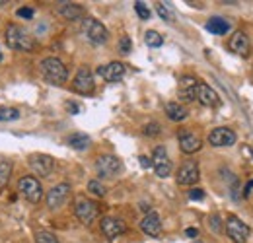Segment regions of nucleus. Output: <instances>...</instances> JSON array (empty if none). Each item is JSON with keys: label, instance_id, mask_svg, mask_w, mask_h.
<instances>
[{"label": "nucleus", "instance_id": "nucleus-3", "mask_svg": "<svg viewBox=\"0 0 253 243\" xmlns=\"http://www.w3.org/2000/svg\"><path fill=\"white\" fill-rule=\"evenodd\" d=\"M121 169H123V162L113 154H105V156H99L95 160V171L103 179L115 177L117 173H121Z\"/></svg>", "mask_w": 253, "mask_h": 243}, {"label": "nucleus", "instance_id": "nucleus-15", "mask_svg": "<svg viewBox=\"0 0 253 243\" xmlns=\"http://www.w3.org/2000/svg\"><path fill=\"white\" fill-rule=\"evenodd\" d=\"M126 226L123 220L119 218H113V216H105L101 220V234L107 238V240H115L119 238L121 234H125Z\"/></svg>", "mask_w": 253, "mask_h": 243}, {"label": "nucleus", "instance_id": "nucleus-32", "mask_svg": "<svg viewBox=\"0 0 253 243\" xmlns=\"http://www.w3.org/2000/svg\"><path fill=\"white\" fill-rule=\"evenodd\" d=\"M142 132H144L146 136H158L160 132H162V126H160L158 122H148V124H144Z\"/></svg>", "mask_w": 253, "mask_h": 243}, {"label": "nucleus", "instance_id": "nucleus-30", "mask_svg": "<svg viewBox=\"0 0 253 243\" xmlns=\"http://www.w3.org/2000/svg\"><path fill=\"white\" fill-rule=\"evenodd\" d=\"M35 243H59V240L51 232H39L37 238H35Z\"/></svg>", "mask_w": 253, "mask_h": 243}, {"label": "nucleus", "instance_id": "nucleus-39", "mask_svg": "<svg viewBox=\"0 0 253 243\" xmlns=\"http://www.w3.org/2000/svg\"><path fill=\"white\" fill-rule=\"evenodd\" d=\"M185 236H187V238H197V236H199V230H197V228H187V230H185Z\"/></svg>", "mask_w": 253, "mask_h": 243}, {"label": "nucleus", "instance_id": "nucleus-19", "mask_svg": "<svg viewBox=\"0 0 253 243\" xmlns=\"http://www.w3.org/2000/svg\"><path fill=\"white\" fill-rule=\"evenodd\" d=\"M197 86H199V80L193 78V76H183L179 80V86H177V93L183 101H195V95H197Z\"/></svg>", "mask_w": 253, "mask_h": 243}, {"label": "nucleus", "instance_id": "nucleus-35", "mask_svg": "<svg viewBox=\"0 0 253 243\" xmlns=\"http://www.w3.org/2000/svg\"><path fill=\"white\" fill-rule=\"evenodd\" d=\"M189 199L191 201H203V199H205V191H203V189H191Z\"/></svg>", "mask_w": 253, "mask_h": 243}, {"label": "nucleus", "instance_id": "nucleus-38", "mask_svg": "<svg viewBox=\"0 0 253 243\" xmlns=\"http://www.w3.org/2000/svg\"><path fill=\"white\" fill-rule=\"evenodd\" d=\"M66 109H68V111H70L72 115H76V113L80 111V107H78V105H76L74 101H68V103H66Z\"/></svg>", "mask_w": 253, "mask_h": 243}, {"label": "nucleus", "instance_id": "nucleus-41", "mask_svg": "<svg viewBox=\"0 0 253 243\" xmlns=\"http://www.w3.org/2000/svg\"><path fill=\"white\" fill-rule=\"evenodd\" d=\"M244 152H246V154H250V156H253V150H250V148H246Z\"/></svg>", "mask_w": 253, "mask_h": 243}, {"label": "nucleus", "instance_id": "nucleus-33", "mask_svg": "<svg viewBox=\"0 0 253 243\" xmlns=\"http://www.w3.org/2000/svg\"><path fill=\"white\" fill-rule=\"evenodd\" d=\"M119 49H121V53L123 55H128L130 51H132V41H130V37H123L121 41H119Z\"/></svg>", "mask_w": 253, "mask_h": 243}, {"label": "nucleus", "instance_id": "nucleus-24", "mask_svg": "<svg viewBox=\"0 0 253 243\" xmlns=\"http://www.w3.org/2000/svg\"><path fill=\"white\" fill-rule=\"evenodd\" d=\"M90 136L88 134H84V132H74V134H70L68 136V144H70V148H74V150H86L88 146H90Z\"/></svg>", "mask_w": 253, "mask_h": 243}, {"label": "nucleus", "instance_id": "nucleus-10", "mask_svg": "<svg viewBox=\"0 0 253 243\" xmlns=\"http://www.w3.org/2000/svg\"><path fill=\"white\" fill-rule=\"evenodd\" d=\"M238 140L236 132L228 126H216L211 130L209 134V142L214 146V148H224V146H234Z\"/></svg>", "mask_w": 253, "mask_h": 243}, {"label": "nucleus", "instance_id": "nucleus-29", "mask_svg": "<svg viewBox=\"0 0 253 243\" xmlns=\"http://www.w3.org/2000/svg\"><path fill=\"white\" fill-rule=\"evenodd\" d=\"M134 10H136V14H138V18L140 20H150V8L144 4V2H134Z\"/></svg>", "mask_w": 253, "mask_h": 243}, {"label": "nucleus", "instance_id": "nucleus-42", "mask_svg": "<svg viewBox=\"0 0 253 243\" xmlns=\"http://www.w3.org/2000/svg\"><path fill=\"white\" fill-rule=\"evenodd\" d=\"M4 4H6V2H4V0H0V6H4Z\"/></svg>", "mask_w": 253, "mask_h": 243}, {"label": "nucleus", "instance_id": "nucleus-18", "mask_svg": "<svg viewBox=\"0 0 253 243\" xmlns=\"http://www.w3.org/2000/svg\"><path fill=\"white\" fill-rule=\"evenodd\" d=\"M177 138H179V148H181V152H185V154L199 152L201 146H203L201 138H199L197 134L189 132V130H181V132L177 134Z\"/></svg>", "mask_w": 253, "mask_h": 243}, {"label": "nucleus", "instance_id": "nucleus-34", "mask_svg": "<svg viewBox=\"0 0 253 243\" xmlns=\"http://www.w3.org/2000/svg\"><path fill=\"white\" fill-rule=\"evenodd\" d=\"M211 228H212V232H220L222 230V224H220V216L218 214H214V216H211Z\"/></svg>", "mask_w": 253, "mask_h": 243}, {"label": "nucleus", "instance_id": "nucleus-16", "mask_svg": "<svg viewBox=\"0 0 253 243\" xmlns=\"http://www.w3.org/2000/svg\"><path fill=\"white\" fill-rule=\"evenodd\" d=\"M195 99H197L201 105H205V107H216V105H220V97H218V93L212 90L209 84H205V82H199Z\"/></svg>", "mask_w": 253, "mask_h": 243}, {"label": "nucleus", "instance_id": "nucleus-14", "mask_svg": "<svg viewBox=\"0 0 253 243\" xmlns=\"http://www.w3.org/2000/svg\"><path fill=\"white\" fill-rule=\"evenodd\" d=\"M68 195H70V185H68V183H59V185H55V187L47 193V206H49L51 210L61 208L64 202H66Z\"/></svg>", "mask_w": 253, "mask_h": 243}, {"label": "nucleus", "instance_id": "nucleus-22", "mask_svg": "<svg viewBox=\"0 0 253 243\" xmlns=\"http://www.w3.org/2000/svg\"><path fill=\"white\" fill-rule=\"evenodd\" d=\"M166 115H168V119L169 121H185L187 119V109L181 105V103H175V101H169L168 105H166Z\"/></svg>", "mask_w": 253, "mask_h": 243}, {"label": "nucleus", "instance_id": "nucleus-13", "mask_svg": "<svg viewBox=\"0 0 253 243\" xmlns=\"http://www.w3.org/2000/svg\"><path fill=\"white\" fill-rule=\"evenodd\" d=\"M199 177H201V171H199V163L195 160H187L179 167V171H177V183L185 185V187L195 185V183L199 181Z\"/></svg>", "mask_w": 253, "mask_h": 243}, {"label": "nucleus", "instance_id": "nucleus-37", "mask_svg": "<svg viewBox=\"0 0 253 243\" xmlns=\"http://www.w3.org/2000/svg\"><path fill=\"white\" fill-rule=\"evenodd\" d=\"M138 160H140V165H142L144 169H148V167H152V160H150V158H146V156H140Z\"/></svg>", "mask_w": 253, "mask_h": 243}, {"label": "nucleus", "instance_id": "nucleus-21", "mask_svg": "<svg viewBox=\"0 0 253 243\" xmlns=\"http://www.w3.org/2000/svg\"><path fill=\"white\" fill-rule=\"evenodd\" d=\"M59 14L63 16L64 20L74 22V20H80V18L84 16V8L78 6V4H74V2H63V4L59 6Z\"/></svg>", "mask_w": 253, "mask_h": 243}, {"label": "nucleus", "instance_id": "nucleus-1", "mask_svg": "<svg viewBox=\"0 0 253 243\" xmlns=\"http://www.w3.org/2000/svg\"><path fill=\"white\" fill-rule=\"evenodd\" d=\"M39 68H41L43 80H45L47 84H51V86H63L64 82H66V78H68L66 66H64L63 61L57 59V57H47V59H43L41 64H39Z\"/></svg>", "mask_w": 253, "mask_h": 243}, {"label": "nucleus", "instance_id": "nucleus-20", "mask_svg": "<svg viewBox=\"0 0 253 243\" xmlns=\"http://www.w3.org/2000/svg\"><path fill=\"white\" fill-rule=\"evenodd\" d=\"M140 230H142L146 236H150V238H158L160 234H162V222H160L158 212L146 214V216L142 218V222H140Z\"/></svg>", "mask_w": 253, "mask_h": 243}, {"label": "nucleus", "instance_id": "nucleus-23", "mask_svg": "<svg viewBox=\"0 0 253 243\" xmlns=\"http://www.w3.org/2000/svg\"><path fill=\"white\" fill-rule=\"evenodd\" d=\"M207 30L211 31L212 35H226L228 31H230V24L224 20V18H211L209 22H207Z\"/></svg>", "mask_w": 253, "mask_h": 243}, {"label": "nucleus", "instance_id": "nucleus-5", "mask_svg": "<svg viewBox=\"0 0 253 243\" xmlns=\"http://www.w3.org/2000/svg\"><path fill=\"white\" fill-rule=\"evenodd\" d=\"M18 191H20V195H22L26 201H30L33 204H37V202L43 199V187H41L39 179H35L33 175L22 177V179L18 181Z\"/></svg>", "mask_w": 253, "mask_h": 243}, {"label": "nucleus", "instance_id": "nucleus-8", "mask_svg": "<svg viewBox=\"0 0 253 243\" xmlns=\"http://www.w3.org/2000/svg\"><path fill=\"white\" fill-rule=\"evenodd\" d=\"M72 88H74V91H78V93H82V95H90V93H94L95 82H94V74H92V70L86 68V66H82V68L76 72L74 80H72Z\"/></svg>", "mask_w": 253, "mask_h": 243}, {"label": "nucleus", "instance_id": "nucleus-11", "mask_svg": "<svg viewBox=\"0 0 253 243\" xmlns=\"http://www.w3.org/2000/svg\"><path fill=\"white\" fill-rule=\"evenodd\" d=\"M30 167L33 169L35 175L49 177L53 167H55V160L47 154H33V156H30Z\"/></svg>", "mask_w": 253, "mask_h": 243}, {"label": "nucleus", "instance_id": "nucleus-25", "mask_svg": "<svg viewBox=\"0 0 253 243\" xmlns=\"http://www.w3.org/2000/svg\"><path fill=\"white\" fill-rule=\"evenodd\" d=\"M144 41H146V45H148V47H152V49H158V47H162V45H164V37L160 35L158 31H154V30L146 31Z\"/></svg>", "mask_w": 253, "mask_h": 243}, {"label": "nucleus", "instance_id": "nucleus-2", "mask_svg": "<svg viewBox=\"0 0 253 243\" xmlns=\"http://www.w3.org/2000/svg\"><path fill=\"white\" fill-rule=\"evenodd\" d=\"M6 45L14 51H26V53H32L35 49V41L32 35L16 24L8 26V30H6Z\"/></svg>", "mask_w": 253, "mask_h": 243}, {"label": "nucleus", "instance_id": "nucleus-28", "mask_svg": "<svg viewBox=\"0 0 253 243\" xmlns=\"http://www.w3.org/2000/svg\"><path fill=\"white\" fill-rule=\"evenodd\" d=\"M20 119V111L16 107H0V121H16Z\"/></svg>", "mask_w": 253, "mask_h": 243}, {"label": "nucleus", "instance_id": "nucleus-40", "mask_svg": "<svg viewBox=\"0 0 253 243\" xmlns=\"http://www.w3.org/2000/svg\"><path fill=\"white\" fill-rule=\"evenodd\" d=\"M252 189H253V179L248 185H246V189H244V197H250V193H252Z\"/></svg>", "mask_w": 253, "mask_h": 243}, {"label": "nucleus", "instance_id": "nucleus-17", "mask_svg": "<svg viewBox=\"0 0 253 243\" xmlns=\"http://www.w3.org/2000/svg\"><path fill=\"white\" fill-rule=\"evenodd\" d=\"M97 74L105 80V82H119L123 76H125V64L123 62H109V64H103L97 68Z\"/></svg>", "mask_w": 253, "mask_h": 243}, {"label": "nucleus", "instance_id": "nucleus-4", "mask_svg": "<svg viewBox=\"0 0 253 243\" xmlns=\"http://www.w3.org/2000/svg\"><path fill=\"white\" fill-rule=\"evenodd\" d=\"M226 234L234 243H246L252 236V230L246 222H242L238 216H228L226 220Z\"/></svg>", "mask_w": 253, "mask_h": 243}, {"label": "nucleus", "instance_id": "nucleus-12", "mask_svg": "<svg viewBox=\"0 0 253 243\" xmlns=\"http://www.w3.org/2000/svg\"><path fill=\"white\" fill-rule=\"evenodd\" d=\"M228 47H230V51L236 53L238 57H250V53H252V41H250L248 33L242 30L236 31V33L230 37Z\"/></svg>", "mask_w": 253, "mask_h": 243}, {"label": "nucleus", "instance_id": "nucleus-31", "mask_svg": "<svg viewBox=\"0 0 253 243\" xmlns=\"http://www.w3.org/2000/svg\"><path fill=\"white\" fill-rule=\"evenodd\" d=\"M88 191L95 195V197H105V187L99 181H90L88 183Z\"/></svg>", "mask_w": 253, "mask_h": 243}, {"label": "nucleus", "instance_id": "nucleus-27", "mask_svg": "<svg viewBox=\"0 0 253 243\" xmlns=\"http://www.w3.org/2000/svg\"><path fill=\"white\" fill-rule=\"evenodd\" d=\"M156 12H158L160 18H162V20H166V22H173V20H175L173 12L169 10V6H168L166 2H158V4H156Z\"/></svg>", "mask_w": 253, "mask_h": 243}, {"label": "nucleus", "instance_id": "nucleus-6", "mask_svg": "<svg viewBox=\"0 0 253 243\" xmlns=\"http://www.w3.org/2000/svg\"><path fill=\"white\" fill-rule=\"evenodd\" d=\"M82 33H84L92 43H95V45H101V43H105V41L109 39L107 28H105L99 20H95V18H86V20L82 22Z\"/></svg>", "mask_w": 253, "mask_h": 243}, {"label": "nucleus", "instance_id": "nucleus-26", "mask_svg": "<svg viewBox=\"0 0 253 243\" xmlns=\"http://www.w3.org/2000/svg\"><path fill=\"white\" fill-rule=\"evenodd\" d=\"M12 173V162L10 160H0V189L8 183Z\"/></svg>", "mask_w": 253, "mask_h": 243}, {"label": "nucleus", "instance_id": "nucleus-36", "mask_svg": "<svg viewBox=\"0 0 253 243\" xmlns=\"http://www.w3.org/2000/svg\"><path fill=\"white\" fill-rule=\"evenodd\" d=\"M18 16H20V18H24V20H32L33 10L32 8H20V10H18Z\"/></svg>", "mask_w": 253, "mask_h": 243}, {"label": "nucleus", "instance_id": "nucleus-7", "mask_svg": "<svg viewBox=\"0 0 253 243\" xmlns=\"http://www.w3.org/2000/svg\"><path fill=\"white\" fill-rule=\"evenodd\" d=\"M74 212H76V218L82 222V224H92L97 220V216H99V206L95 204L94 201H90V199H84V197H80V199H76V202H74Z\"/></svg>", "mask_w": 253, "mask_h": 243}, {"label": "nucleus", "instance_id": "nucleus-43", "mask_svg": "<svg viewBox=\"0 0 253 243\" xmlns=\"http://www.w3.org/2000/svg\"><path fill=\"white\" fill-rule=\"evenodd\" d=\"M0 62H2V51H0Z\"/></svg>", "mask_w": 253, "mask_h": 243}, {"label": "nucleus", "instance_id": "nucleus-9", "mask_svg": "<svg viewBox=\"0 0 253 243\" xmlns=\"http://www.w3.org/2000/svg\"><path fill=\"white\" fill-rule=\"evenodd\" d=\"M152 167H154V171H156V175H158L160 179L169 177V173H171V160H169L168 150L164 146H156L154 148V152H152Z\"/></svg>", "mask_w": 253, "mask_h": 243}]
</instances>
